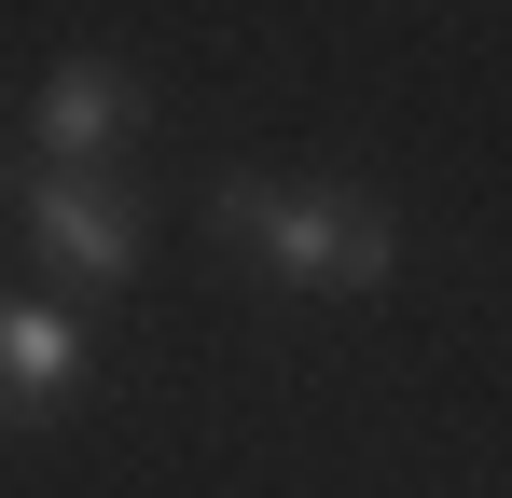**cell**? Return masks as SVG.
Returning a JSON list of instances; mask_svg holds the SVG:
<instances>
[{
    "instance_id": "3",
    "label": "cell",
    "mask_w": 512,
    "mask_h": 498,
    "mask_svg": "<svg viewBox=\"0 0 512 498\" xmlns=\"http://www.w3.org/2000/svg\"><path fill=\"white\" fill-rule=\"evenodd\" d=\"M125 125H139V83L111 70V56H56L42 97H28V166H97Z\"/></svg>"
},
{
    "instance_id": "1",
    "label": "cell",
    "mask_w": 512,
    "mask_h": 498,
    "mask_svg": "<svg viewBox=\"0 0 512 498\" xmlns=\"http://www.w3.org/2000/svg\"><path fill=\"white\" fill-rule=\"evenodd\" d=\"M208 222L250 249L277 291H388V277H402L388 208L346 194V180H263V166H222V180H208Z\"/></svg>"
},
{
    "instance_id": "4",
    "label": "cell",
    "mask_w": 512,
    "mask_h": 498,
    "mask_svg": "<svg viewBox=\"0 0 512 498\" xmlns=\"http://www.w3.org/2000/svg\"><path fill=\"white\" fill-rule=\"evenodd\" d=\"M70 388H84V319L42 305V291H0V415L28 429V415H56Z\"/></svg>"
},
{
    "instance_id": "2",
    "label": "cell",
    "mask_w": 512,
    "mask_h": 498,
    "mask_svg": "<svg viewBox=\"0 0 512 498\" xmlns=\"http://www.w3.org/2000/svg\"><path fill=\"white\" fill-rule=\"evenodd\" d=\"M0 194H14L28 249H42L70 291H111V277H139V208H125L97 166H0Z\"/></svg>"
}]
</instances>
